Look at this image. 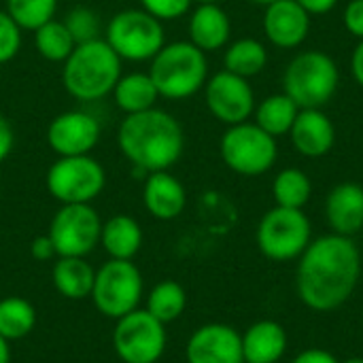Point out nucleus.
<instances>
[{
  "mask_svg": "<svg viewBox=\"0 0 363 363\" xmlns=\"http://www.w3.org/2000/svg\"><path fill=\"white\" fill-rule=\"evenodd\" d=\"M187 363H245L242 336L225 323L198 328L185 349Z\"/></svg>",
  "mask_w": 363,
  "mask_h": 363,
  "instance_id": "2eb2a0df",
  "label": "nucleus"
},
{
  "mask_svg": "<svg viewBox=\"0 0 363 363\" xmlns=\"http://www.w3.org/2000/svg\"><path fill=\"white\" fill-rule=\"evenodd\" d=\"M102 221L91 204H62L47 236L57 257H85L100 245Z\"/></svg>",
  "mask_w": 363,
  "mask_h": 363,
  "instance_id": "9b49d317",
  "label": "nucleus"
},
{
  "mask_svg": "<svg viewBox=\"0 0 363 363\" xmlns=\"http://www.w3.org/2000/svg\"><path fill=\"white\" fill-rule=\"evenodd\" d=\"M298 113H300V106L285 91H281V94H272V96H268L255 104V113H253L255 119L253 121L264 132L279 138V136L289 134Z\"/></svg>",
  "mask_w": 363,
  "mask_h": 363,
  "instance_id": "a878e982",
  "label": "nucleus"
},
{
  "mask_svg": "<svg viewBox=\"0 0 363 363\" xmlns=\"http://www.w3.org/2000/svg\"><path fill=\"white\" fill-rule=\"evenodd\" d=\"M62 64V85L81 102L102 100L121 77V57L104 38L79 43Z\"/></svg>",
  "mask_w": 363,
  "mask_h": 363,
  "instance_id": "7ed1b4c3",
  "label": "nucleus"
},
{
  "mask_svg": "<svg viewBox=\"0 0 363 363\" xmlns=\"http://www.w3.org/2000/svg\"><path fill=\"white\" fill-rule=\"evenodd\" d=\"M34 45L36 51L49 62H64L77 47L66 23L55 17L34 30Z\"/></svg>",
  "mask_w": 363,
  "mask_h": 363,
  "instance_id": "c756f323",
  "label": "nucleus"
},
{
  "mask_svg": "<svg viewBox=\"0 0 363 363\" xmlns=\"http://www.w3.org/2000/svg\"><path fill=\"white\" fill-rule=\"evenodd\" d=\"M89 298L104 317L117 321L138 308L143 298V274L132 259H108L96 270Z\"/></svg>",
  "mask_w": 363,
  "mask_h": 363,
  "instance_id": "1a4fd4ad",
  "label": "nucleus"
},
{
  "mask_svg": "<svg viewBox=\"0 0 363 363\" xmlns=\"http://www.w3.org/2000/svg\"><path fill=\"white\" fill-rule=\"evenodd\" d=\"M340 85V68L332 55L319 49L296 53L283 72V91L300 108H323Z\"/></svg>",
  "mask_w": 363,
  "mask_h": 363,
  "instance_id": "39448f33",
  "label": "nucleus"
},
{
  "mask_svg": "<svg viewBox=\"0 0 363 363\" xmlns=\"http://www.w3.org/2000/svg\"><path fill=\"white\" fill-rule=\"evenodd\" d=\"M57 0H6V13L21 30H36L55 17Z\"/></svg>",
  "mask_w": 363,
  "mask_h": 363,
  "instance_id": "7c9ffc66",
  "label": "nucleus"
},
{
  "mask_svg": "<svg viewBox=\"0 0 363 363\" xmlns=\"http://www.w3.org/2000/svg\"><path fill=\"white\" fill-rule=\"evenodd\" d=\"M47 189L62 204H89L96 200L104 185V166L91 155L57 157L47 170Z\"/></svg>",
  "mask_w": 363,
  "mask_h": 363,
  "instance_id": "9d476101",
  "label": "nucleus"
},
{
  "mask_svg": "<svg viewBox=\"0 0 363 363\" xmlns=\"http://www.w3.org/2000/svg\"><path fill=\"white\" fill-rule=\"evenodd\" d=\"M313 196V181L300 168H285L272 181V198L283 208H304Z\"/></svg>",
  "mask_w": 363,
  "mask_h": 363,
  "instance_id": "bb28decb",
  "label": "nucleus"
},
{
  "mask_svg": "<svg viewBox=\"0 0 363 363\" xmlns=\"http://www.w3.org/2000/svg\"><path fill=\"white\" fill-rule=\"evenodd\" d=\"M121 153L140 170H170L183 155L185 134L179 119L157 106L125 115L117 128Z\"/></svg>",
  "mask_w": 363,
  "mask_h": 363,
  "instance_id": "f03ea898",
  "label": "nucleus"
},
{
  "mask_svg": "<svg viewBox=\"0 0 363 363\" xmlns=\"http://www.w3.org/2000/svg\"><path fill=\"white\" fill-rule=\"evenodd\" d=\"M291 363H340L330 351L325 349H306L302 353H298Z\"/></svg>",
  "mask_w": 363,
  "mask_h": 363,
  "instance_id": "e433bc0d",
  "label": "nucleus"
},
{
  "mask_svg": "<svg viewBox=\"0 0 363 363\" xmlns=\"http://www.w3.org/2000/svg\"><path fill=\"white\" fill-rule=\"evenodd\" d=\"M253 4H259V6H268V4H272V2H277V0H251Z\"/></svg>",
  "mask_w": 363,
  "mask_h": 363,
  "instance_id": "79ce46f5",
  "label": "nucleus"
},
{
  "mask_svg": "<svg viewBox=\"0 0 363 363\" xmlns=\"http://www.w3.org/2000/svg\"><path fill=\"white\" fill-rule=\"evenodd\" d=\"M100 140V123L85 111H66L51 119L47 143L57 157L89 155Z\"/></svg>",
  "mask_w": 363,
  "mask_h": 363,
  "instance_id": "4468645a",
  "label": "nucleus"
},
{
  "mask_svg": "<svg viewBox=\"0 0 363 363\" xmlns=\"http://www.w3.org/2000/svg\"><path fill=\"white\" fill-rule=\"evenodd\" d=\"M113 349L123 363H157L166 351V330L147 311H132L117 319Z\"/></svg>",
  "mask_w": 363,
  "mask_h": 363,
  "instance_id": "f8f14e48",
  "label": "nucleus"
},
{
  "mask_svg": "<svg viewBox=\"0 0 363 363\" xmlns=\"http://www.w3.org/2000/svg\"><path fill=\"white\" fill-rule=\"evenodd\" d=\"M0 194H2V185H0Z\"/></svg>",
  "mask_w": 363,
  "mask_h": 363,
  "instance_id": "a18cd8bd",
  "label": "nucleus"
},
{
  "mask_svg": "<svg viewBox=\"0 0 363 363\" xmlns=\"http://www.w3.org/2000/svg\"><path fill=\"white\" fill-rule=\"evenodd\" d=\"M104 40L121 60L130 62L153 60L166 45L162 21L143 9L115 13L104 28Z\"/></svg>",
  "mask_w": 363,
  "mask_h": 363,
  "instance_id": "6e6552de",
  "label": "nucleus"
},
{
  "mask_svg": "<svg viewBox=\"0 0 363 363\" xmlns=\"http://www.w3.org/2000/svg\"><path fill=\"white\" fill-rule=\"evenodd\" d=\"M143 204L151 217L160 221H170L185 211L187 191L183 183L168 170L149 172L143 187Z\"/></svg>",
  "mask_w": 363,
  "mask_h": 363,
  "instance_id": "6ab92c4d",
  "label": "nucleus"
},
{
  "mask_svg": "<svg viewBox=\"0 0 363 363\" xmlns=\"http://www.w3.org/2000/svg\"><path fill=\"white\" fill-rule=\"evenodd\" d=\"M204 102L211 115L223 125L249 121L255 113V91L249 79L219 70L204 85Z\"/></svg>",
  "mask_w": 363,
  "mask_h": 363,
  "instance_id": "ddd939ff",
  "label": "nucleus"
},
{
  "mask_svg": "<svg viewBox=\"0 0 363 363\" xmlns=\"http://www.w3.org/2000/svg\"><path fill=\"white\" fill-rule=\"evenodd\" d=\"M345 28L349 30V34H353L357 40L363 38V0H349V4L345 6V15H342Z\"/></svg>",
  "mask_w": 363,
  "mask_h": 363,
  "instance_id": "f704fd0d",
  "label": "nucleus"
},
{
  "mask_svg": "<svg viewBox=\"0 0 363 363\" xmlns=\"http://www.w3.org/2000/svg\"><path fill=\"white\" fill-rule=\"evenodd\" d=\"M298 259L296 289L311 311H336L353 296L362 277V253L353 238L334 232L319 236Z\"/></svg>",
  "mask_w": 363,
  "mask_h": 363,
  "instance_id": "f257e3e1",
  "label": "nucleus"
},
{
  "mask_svg": "<svg viewBox=\"0 0 363 363\" xmlns=\"http://www.w3.org/2000/svg\"><path fill=\"white\" fill-rule=\"evenodd\" d=\"M143 11L160 21H174L189 13L194 0H140Z\"/></svg>",
  "mask_w": 363,
  "mask_h": 363,
  "instance_id": "72a5a7b5",
  "label": "nucleus"
},
{
  "mask_svg": "<svg viewBox=\"0 0 363 363\" xmlns=\"http://www.w3.org/2000/svg\"><path fill=\"white\" fill-rule=\"evenodd\" d=\"M185 308H187L185 289L177 281H162L149 291L145 311L166 325L177 321L185 313Z\"/></svg>",
  "mask_w": 363,
  "mask_h": 363,
  "instance_id": "c85d7f7f",
  "label": "nucleus"
},
{
  "mask_svg": "<svg viewBox=\"0 0 363 363\" xmlns=\"http://www.w3.org/2000/svg\"><path fill=\"white\" fill-rule=\"evenodd\" d=\"M296 2L313 17V15H325L334 11L340 0H296Z\"/></svg>",
  "mask_w": 363,
  "mask_h": 363,
  "instance_id": "58836bf2",
  "label": "nucleus"
},
{
  "mask_svg": "<svg viewBox=\"0 0 363 363\" xmlns=\"http://www.w3.org/2000/svg\"><path fill=\"white\" fill-rule=\"evenodd\" d=\"M149 74L160 91V98L185 100L204 89L208 81V60L189 40L164 45L151 60Z\"/></svg>",
  "mask_w": 363,
  "mask_h": 363,
  "instance_id": "20e7f679",
  "label": "nucleus"
},
{
  "mask_svg": "<svg viewBox=\"0 0 363 363\" xmlns=\"http://www.w3.org/2000/svg\"><path fill=\"white\" fill-rule=\"evenodd\" d=\"M351 74L355 79V83L363 87V38L357 43V47L353 49L351 55Z\"/></svg>",
  "mask_w": 363,
  "mask_h": 363,
  "instance_id": "ea45409f",
  "label": "nucleus"
},
{
  "mask_svg": "<svg viewBox=\"0 0 363 363\" xmlns=\"http://www.w3.org/2000/svg\"><path fill=\"white\" fill-rule=\"evenodd\" d=\"M111 94H113V100H115L117 108L123 111L125 115L149 111V108L155 106V102L160 98V91H157V87H155L149 72L121 74Z\"/></svg>",
  "mask_w": 363,
  "mask_h": 363,
  "instance_id": "5701e85b",
  "label": "nucleus"
},
{
  "mask_svg": "<svg viewBox=\"0 0 363 363\" xmlns=\"http://www.w3.org/2000/svg\"><path fill=\"white\" fill-rule=\"evenodd\" d=\"M30 255L38 262H49L51 257H55V249H53V242L51 238L45 234V236H38L30 242Z\"/></svg>",
  "mask_w": 363,
  "mask_h": 363,
  "instance_id": "c9c22d12",
  "label": "nucleus"
},
{
  "mask_svg": "<svg viewBox=\"0 0 363 363\" xmlns=\"http://www.w3.org/2000/svg\"><path fill=\"white\" fill-rule=\"evenodd\" d=\"M51 279L60 296L68 300H83L91 296L96 270L85 262V257H57Z\"/></svg>",
  "mask_w": 363,
  "mask_h": 363,
  "instance_id": "b1692460",
  "label": "nucleus"
},
{
  "mask_svg": "<svg viewBox=\"0 0 363 363\" xmlns=\"http://www.w3.org/2000/svg\"><path fill=\"white\" fill-rule=\"evenodd\" d=\"M262 28L266 38L279 49H298L311 32V15L296 0H277L264 6Z\"/></svg>",
  "mask_w": 363,
  "mask_h": 363,
  "instance_id": "dca6fc26",
  "label": "nucleus"
},
{
  "mask_svg": "<svg viewBox=\"0 0 363 363\" xmlns=\"http://www.w3.org/2000/svg\"><path fill=\"white\" fill-rule=\"evenodd\" d=\"M0 363H11V349H9V340H4L0 336Z\"/></svg>",
  "mask_w": 363,
  "mask_h": 363,
  "instance_id": "a19ab883",
  "label": "nucleus"
},
{
  "mask_svg": "<svg viewBox=\"0 0 363 363\" xmlns=\"http://www.w3.org/2000/svg\"><path fill=\"white\" fill-rule=\"evenodd\" d=\"M194 2H198V4H204V2H217V4H221V0H194Z\"/></svg>",
  "mask_w": 363,
  "mask_h": 363,
  "instance_id": "c03bdc74",
  "label": "nucleus"
},
{
  "mask_svg": "<svg viewBox=\"0 0 363 363\" xmlns=\"http://www.w3.org/2000/svg\"><path fill=\"white\" fill-rule=\"evenodd\" d=\"M223 164L240 177H262L279 160V143L255 121L228 125L219 140Z\"/></svg>",
  "mask_w": 363,
  "mask_h": 363,
  "instance_id": "423d86ee",
  "label": "nucleus"
},
{
  "mask_svg": "<svg viewBox=\"0 0 363 363\" xmlns=\"http://www.w3.org/2000/svg\"><path fill=\"white\" fill-rule=\"evenodd\" d=\"M36 325V311L26 298L9 296L0 300V336L4 340H21Z\"/></svg>",
  "mask_w": 363,
  "mask_h": 363,
  "instance_id": "cd10ccee",
  "label": "nucleus"
},
{
  "mask_svg": "<svg viewBox=\"0 0 363 363\" xmlns=\"http://www.w3.org/2000/svg\"><path fill=\"white\" fill-rule=\"evenodd\" d=\"M13 145H15L13 125L9 123V119H4V117L0 115V162H4V160L11 155Z\"/></svg>",
  "mask_w": 363,
  "mask_h": 363,
  "instance_id": "4c0bfd02",
  "label": "nucleus"
},
{
  "mask_svg": "<svg viewBox=\"0 0 363 363\" xmlns=\"http://www.w3.org/2000/svg\"><path fill=\"white\" fill-rule=\"evenodd\" d=\"M189 43L200 51L211 53L225 49L232 36V21L225 9L217 2L198 4L189 15Z\"/></svg>",
  "mask_w": 363,
  "mask_h": 363,
  "instance_id": "aec40b11",
  "label": "nucleus"
},
{
  "mask_svg": "<svg viewBox=\"0 0 363 363\" xmlns=\"http://www.w3.org/2000/svg\"><path fill=\"white\" fill-rule=\"evenodd\" d=\"M21 47V28L6 11H0V64L11 62Z\"/></svg>",
  "mask_w": 363,
  "mask_h": 363,
  "instance_id": "473e14b6",
  "label": "nucleus"
},
{
  "mask_svg": "<svg viewBox=\"0 0 363 363\" xmlns=\"http://www.w3.org/2000/svg\"><path fill=\"white\" fill-rule=\"evenodd\" d=\"M323 211L334 234L353 238L363 230V187L353 181L338 183L328 194Z\"/></svg>",
  "mask_w": 363,
  "mask_h": 363,
  "instance_id": "a211bd4d",
  "label": "nucleus"
},
{
  "mask_svg": "<svg viewBox=\"0 0 363 363\" xmlns=\"http://www.w3.org/2000/svg\"><path fill=\"white\" fill-rule=\"evenodd\" d=\"M240 336L245 363H279L287 351V332L272 319L253 323Z\"/></svg>",
  "mask_w": 363,
  "mask_h": 363,
  "instance_id": "412c9836",
  "label": "nucleus"
},
{
  "mask_svg": "<svg viewBox=\"0 0 363 363\" xmlns=\"http://www.w3.org/2000/svg\"><path fill=\"white\" fill-rule=\"evenodd\" d=\"M313 240V225L304 208H270L257 225L255 242L264 257L272 262L298 259Z\"/></svg>",
  "mask_w": 363,
  "mask_h": 363,
  "instance_id": "0eeeda50",
  "label": "nucleus"
},
{
  "mask_svg": "<svg viewBox=\"0 0 363 363\" xmlns=\"http://www.w3.org/2000/svg\"><path fill=\"white\" fill-rule=\"evenodd\" d=\"M287 136L300 155L319 160L332 153L336 145V125L323 108H300Z\"/></svg>",
  "mask_w": 363,
  "mask_h": 363,
  "instance_id": "f3484780",
  "label": "nucleus"
},
{
  "mask_svg": "<svg viewBox=\"0 0 363 363\" xmlns=\"http://www.w3.org/2000/svg\"><path fill=\"white\" fill-rule=\"evenodd\" d=\"M340 363H363V357H351V359H347V362H340Z\"/></svg>",
  "mask_w": 363,
  "mask_h": 363,
  "instance_id": "37998d69",
  "label": "nucleus"
},
{
  "mask_svg": "<svg viewBox=\"0 0 363 363\" xmlns=\"http://www.w3.org/2000/svg\"><path fill=\"white\" fill-rule=\"evenodd\" d=\"M268 64V49L257 38H238L234 43H228L223 51V70L238 74L242 79L257 77L264 72Z\"/></svg>",
  "mask_w": 363,
  "mask_h": 363,
  "instance_id": "393cba45",
  "label": "nucleus"
},
{
  "mask_svg": "<svg viewBox=\"0 0 363 363\" xmlns=\"http://www.w3.org/2000/svg\"><path fill=\"white\" fill-rule=\"evenodd\" d=\"M66 28L70 30L74 43H87V40H96L102 38V23L100 17L94 9L89 6H74L68 11L66 19H64Z\"/></svg>",
  "mask_w": 363,
  "mask_h": 363,
  "instance_id": "2f4dec72",
  "label": "nucleus"
},
{
  "mask_svg": "<svg viewBox=\"0 0 363 363\" xmlns=\"http://www.w3.org/2000/svg\"><path fill=\"white\" fill-rule=\"evenodd\" d=\"M100 242L111 259H132L143 247V228L130 215H115L102 223Z\"/></svg>",
  "mask_w": 363,
  "mask_h": 363,
  "instance_id": "4be33fe9",
  "label": "nucleus"
}]
</instances>
